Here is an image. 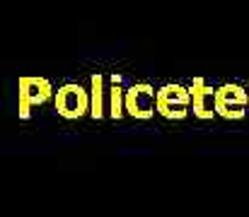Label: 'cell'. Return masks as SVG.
Returning a JSON list of instances; mask_svg holds the SVG:
<instances>
[{
  "mask_svg": "<svg viewBox=\"0 0 249 217\" xmlns=\"http://www.w3.org/2000/svg\"><path fill=\"white\" fill-rule=\"evenodd\" d=\"M215 111L228 121H240L249 114V92L242 84H220L215 92Z\"/></svg>",
  "mask_w": 249,
  "mask_h": 217,
  "instance_id": "6da1fadb",
  "label": "cell"
},
{
  "mask_svg": "<svg viewBox=\"0 0 249 217\" xmlns=\"http://www.w3.org/2000/svg\"><path fill=\"white\" fill-rule=\"evenodd\" d=\"M191 106V89L184 84H165L158 89V114L169 121H181L189 116Z\"/></svg>",
  "mask_w": 249,
  "mask_h": 217,
  "instance_id": "7a4b0ae2",
  "label": "cell"
},
{
  "mask_svg": "<svg viewBox=\"0 0 249 217\" xmlns=\"http://www.w3.org/2000/svg\"><path fill=\"white\" fill-rule=\"evenodd\" d=\"M17 89H19V106H17V111H19L22 121L29 118L32 106L46 104L51 97H56V92H53V87H51V82L46 77H29V75H24V77H19Z\"/></svg>",
  "mask_w": 249,
  "mask_h": 217,
  "instance_id": "3957f363",
  "label": "cell"
},
{
  "mask_svg": "<svg viewBox=\"0 0 249 217\" xmlns=\"http://www.w3.org/2000/svg\"><path fill=\"white\" fill-rule=\"evenodd\" d=\"M53 106L58 111V116L75 121L83 118L85 114H89V92L83 89L78 82H68L63 87H58L56 97H53Z\"/></svg>",
  "mask_w": 249,
  "mask_h": 217,
  "instance_id": "277c9868",
  "label": "cell"
},
{
  "mask_svg": "<svg viewBox=\"0 0 249 217\" xmlns=\"http://www.w3.org/2000/svg\"><path fill=\"white\" fill-rule=\"evenodd\" d=\"M126 114L138 121L153 118L158 114V89L148 82L131 84L126 89Z\"/></svg>",
  "mask_w": 249,
  "mask_h": 217,
  "instance_id": "5b68a950",
  "label": "cell"
},
{
  "mask_svg": "<svg viewBox=\"0 0 249 217\" xmlns=\"http://www.w3.org/2000/svg\"><path fill=\"white\" fill-rule=\"evenodd\" d=\"M191 109H194V116L201 118V121H208L213 118L218 111H215V92L213 87H208L203 82V77H194L191 82Z\"/></svg>",
  "mask_w": 249,
  "mask_h": 217,
  "instance_id": "8992f818",
  "label": "cell"
},
{
  "mask_svg": "<svg viewBox=\"0 0 249 217\" xmlns=\"http://www.w3.org/2000/svg\"><path fill=\"white\" fill-rule=\"evenodd\" d=\"M109 97V116L114 121H119L124 114H126V89L121 87V75H111V87L107 92Z\"/></svg>",
  "mask_w": 249,
  "mask_h": 217,
  "instance_id": "52a82bcc",
  "label": "cell"
},
{
  "mask_svg": "<svg viewBox=\"0 0 249 217\" xmlns=\"http://www.w3.org/2000/svg\"><path fill=\"white\" fill-rule=\"evenodd\" d=\"M104 94H107L104 92V77L99 72H94L92 80H89V116L97 118V121L104 116V109H107Z\"/></svg>",
  "mask_w": 249,
  "mask_h": 217,
  "instance_id": "ba28073f",
  "label": "cell"
}]
</instances>
